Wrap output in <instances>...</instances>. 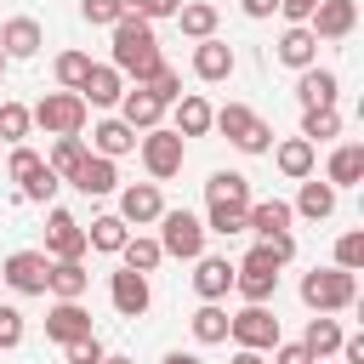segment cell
<instances>
[{
    "mask_svg": "<svg viewBox=\"0 0 364 364\" xmlns=\"http://www.w3.org/2000/svg\"><path fill=\"white\" fill-rule=\"evenodd\" d=\"M108 51H114L108 63H114L125 80H136V85L165 63V57H159V40H154V23L136 17V11H125V17L114 23V46H108Z\"/></svg>",
    "mask_w": 364,
    "mask_h": 364,
    "instance_id": "1",
    "label": "cell"
},
{
    "mask_svg": "<svg viewBox=\"0 0 364 364\" xmlns=\"http://www.w3.org/2000/svg\"><path fill=\"white\" fill-rule=\"evenodd\" d=\"M301 301L313 313H347L358 301V273H341V267H313L301 273Z\"/></svg>",
    "mask_w": 364,
    "mask_h": 364,
    "instance_id": "2",
    "label": "cell"
},
{
    "mask_svg": "<svg viewBox=\"0 0 364 364\" xmlns=\"http://www.w3.org/2000/svg\"><path fill=\"white\" fill-rule=\"evenodd\" d=\"M210 125L239 148V154H267L273 148V125L256 114V108H245V102H228V108H216L210 114Z\"/></svg>",
    "mask_w": 364,
    "mask_h": 364,
    "instance_id": "3",
    "label": "cell"
},
{
    "mask_svg": "<svg viewBox=\"0 0 364 364\" xmlns=\"http://www.w3.org/2000/svg\"><path fill=\"white\" fill-rule=\"evenodd\" d=\"M28 119H34L46 136H80L85 119H91V108L80 102V91H46V97L28 108Z\"/></svg>",
    "mask_w": 364,
    "mask_h": 364,
    "instance_id": "4",
    "label": "cell"
},
{
    "mask_svg": "<svg viewBox=\"0 0 364 364\" xmlns=\"http://www.w3.org/2000/svg\"><path fill=\"white\" fill-rule=\"evenodd\" d=\"M233 290L245 296V307H267V296L279 290V262L267 256V245H250L245 262H233Z\"/></svg>",
    "mask_w": 364,
    "mask_h": 364,
    "instance_id": "5",
    "label": "cell"
},
{
    "mask_svg": "<svg viewBox=\"0 0 364 364\" xmlns=\"http://www.w3.org/2000/svg\"><path fill=\"white\" fill-rule=\"evenodd\" d=\"M136 154H142V171H148L154 182H171V176L182 171V159H188V142H182L171 125H154V131L136 136Z\"/></svg>",
    "mask_w": 364,
    "mask_h": 364,
    "instance_id": "6",
    "label": "cell"
},
{
    "mask_svg": "<svg viewBox=\"0 0 364 364\" xmlns=\"http://www.w3.org/2000/svg\"><path fill=\"white\" fill-rule=\"evenodd\" d=\"M159 250L176 262H199L205 256V222L193 210H165L159 216Z\"/></svg>",
    "mask_w": 364,
    "mask_h": 364,
    "instance_id": "7",
    "label": "cell"
},
{
    "mask_svg": "<svg viewBox=\"0 0 364 364\" xmlns=\"http://www.w3.org/2000/svg\"><path fill=\"white\" fill-rule=\"evenodd\" d=\"M228 336L245 353H273L279 347V318L267 307H239V313H228Z\"/></svg>",
    "mask_w": 364,
    "mask_h": 364,
    "instance_id": "8",
    "label": "cell"
},
{
    "mask_svg": "<svg viewBox=\"0 0 364 364\" xmlns=\"http://www.w3.org/2000/svg\"><path fill=\"white\" fill-rule=\"evenodd\" d=\"M46 256H51V262H85V228H80V216H68L63 205L46 210Z\"/></svg>",
    "mask_w": 364,
    "mask_h": 364,
    "instance_id": "9",
    "label": "cell"
},
{
    "mask_svg": "<svg viewBox=\"0 0 364 364\" xmlns=\"http://www.w3.org/2000/svg\"><path fill=\"white\" fill-rule=\"evenodd\" d=\"M46 273H51V256L46 250H11L0 262V279L17 290V296H46Z\"/></svg>",
    "mask_w": 364,
    "mask_h": 364,
    "instance_id": "10",
    "label": "cell"
},
{
    "mask_svg": "<svg viewBox=\"0 0 364 364\" xmlns=\"http://www.w3.org/2000/svg\"><path fill=\"white\" fill-rule=\"evenodd\" d=\"M125 228H148V222H159L165 216V193H159V182H131V188H119V210H114Z\"/></svg>",
    "mask_w": 364,
    "mask_h": 364,
    "instance_id": "11",
    "label": "cell"
},
{
    "mask_svg": "<svg viewBox=\"0 0 364 364\" xmlns=\"http://www.w3.org/2000/svg\"><path fill=\"white\" fill-rule=\"evenodd\" d=\"M108 301H114V313H125V318H142V313L154 307V290H148V273H131V267H119V273H108Z\"/></svg>",
    "mask_w": 364,
    "mask_h": 364,
    "instance_id": "12",
    "label": "cell"
},
{
    "mask_svg": "<svg viewBox=\"0 0 364 364\" xmlns=\"http://www.w3.org/2000/svg\"><path fill=\"white\" fill-rule=\"evenodd\" d=\"M307 28H313V40H347L358 28V0H318Z\"/></svg>",
    "mask_w": 364,
    "mask_h": 364,
    "instance_id": "13",
    "label": "cell"
},
{
    "mask_svg": "<svg viewBox=\"0 0 364 364\" xmlns=\"http://www.w3.org/2000/svg\"><path fill=\"white\" fill-rule=\"evenodd\" d=\"M233 68H239V57H233V46L228 40H199L193 46V80H205V85H222V80H233Z\"/></svg>",
    "mask_w": 364,
    "mask_h": 364,
    "instance_id": "14",
    "label": "cell"
},
{
    "mask_svg": "<svg viewBox=\"0 0 364 364\" xmlns=\"http://www.w3.org/2000/svg\"><path fill=\"white\" fill-rule=\"evenodd\" d=\"M119 97H125V74L114 63H91V74L80 80V102L85 108H119Z\"/></svg>",
    "mask_w": 364,
    "mask_h": 364,
    "instance_id": "15",
    "label": "cell"
},
{
    "mask_svg": "<svg viewBox=\"0 0 364 364\" xmlns=\"http://www.w3.org/2000/svg\"><path fill=\"white\" fill-rule=\"evenodd\" d=\"M40 46H46V28H40L34 17L0 23V51H6V63H28V57H40Z\"/></svg>",
    "mask_w": 364,
    "mask_h": 364,
    "instance_id": "16",
    "label": "cell"
},
{
    "mask_svg": "<svg viewBox=\"0 0 364 364\" xmlns=\"http://www.w3.org/2000/svg\"><path fill=\"white\" fill-rule=\"evenodd\" d=\"M68 188H80L85 199H102V193H119V171H114V159L85 154V159H80V171L68 176Z\"/></svg>",
    "mask_w": 364,
    "mask_h": 364,
    "instance_id": "17",
    "label": "cell"
},
{
    "mask_svg": "<svg viewBox=\"0 0 364 364\" xmlns=\"http://www.w3.org/2000/svg\"><path fill=\"white\" fill-rule=\"evenodd\" d=\"M290 222H296L290 199H250V210H245V233H256V239L290 233Z\"/></svg>",
    "mask_w": 364,
    "mask_h": 364,
    "instance_id": "18",
    "label": "cell"
},
{
    "mask_svg": "<svg viewBox=\"0 0 364 364\" xmlns=\"http://www.w3.org/2000/svg\"><path fill=\"white\" fill-rule=\"evenodd\" d=\"M80 336H91V313H85L80 301H51V313H46V341L68 347V341H80Z\"/></svg>",
    "mask_w": 364,
    "mask_h": 364,
    "instance_id": "19",
    "label": "cell"
},
{
    "mask_svg": "<svg viewBox=\"0 0 364 364\" xmlns=\"http://www.w3.org/2000/svg\"><path fill=\"white\" fill-rule=\"evenodd\" d=\"M273 57H279L284 68H296V74H301V68H313V63H318V40H313V28H307V23H290V28L279 34Z\"/></svg>",
    "mask_w": 364,
    "mask_h": 364,
    "instance_id": "20",
    "label": "cell"
},
{
    "mask_svg": "<svg viewBox=\"0 0 364 364\" xmlns=\"http://www.w3.org/2000/svg\"><path fill=\"white\" fill-rule=\"evenodd\" d=\"M336 91H341V80H336V68H301L296 74V102L301 108H336Z\"/></svg>",
    "mask_w": 364,
    "mask_h": 364,
    "instance_id": "21",
    "label": "cell"
},
{
    "mask_svg": "<svg viewBox=\"0 0 364 364\" xmlns=\"http://www.w3.org/2000/svg\"><path fill=\"white\" fill-rule=\"evenodd\" d=\"M91 154H102V159H125V154H136V131H131L119 114H108V119L91 125Z\"/></svg>",
    "mask_w": 364,
    "mask_h": 364,
    "instance_id": "22",
    "label": "cell"
},
{
    "mask_svg": "<svg viewBox=\"0 0 364 364\" xmlns=\"http://www.w3.org/2000/svg\"><path fill=\"white\" fill-rule=\"evenodd\" d=\"M273 154V165H279V176H290V182H307L313 176V165H318V148L307 142V136H284L279 148H267Z\"/></svg>",
    "mask_w": 364,
    "mask_h": 364,
    "instance_id": "23",
    "label": "cell"
},
{
    "mask_svg": "<svg viewBox=\"0 0 364 364\" xmlns=\"http://www.w3.org/2000/svg\"><path fill=\"white\" fill-rule=\"evenodd\" d=\"M233 290V262L228 256H199L193 262V296L199 301H222Z\"/></svg>",
    "mask_w": 364,
    "mask_h": 364,
    "instance_id": "24",
    "label": "cell"
},
{
    "mask_svg": "<svg viewBox=\"0 0 364 364\" xmlns=\"http://www.w3.org/2000/svg\"><path fill=\"white\" fill-rule=\"evenodd\" d=\"M324 182L341 193V188H358L364 182V142H341L336 154H330V165H324Z\"/></svg>",
    "mask_w": 364,
    "mask_h": 364,
    "instance_id": "25",
    "label": "cell"
},
{
    "mask_svg": "<svg viewBox=\"0 0 364 364\" xmlns=\"http://www.w3.org/2000/svg\"><path fill=\"white\" fill-rule=\"evenodd\" d=\"M119 119H125L131 131H154V125L165 119V102H154L142 85H125V97H119Z\"/></svg>",
    "mask_w": 364,
    "mask_h": 364,
    "instance_id": "26",
    "label": "cell"
},
{
    "mask_svg": "<svg viewBox=\"0 0 364 364\" xmlns=\"http://www.w3.org/2000/svg\"><path fill=\"white\" fill-rule=\"evenodd\" d=\"M171 108H176V125H171V131H176L182 142H188V136H205V131H210V114H216V108H210V102H205L199 91H182V97H176Z\"/></svg>",
    "mask_w": 364,
    "mask_h": 364,
    "instance_id": "27",
    "label": "cell"
},
{
    "mask_svg": "<svg viewBox=\"0 0 364 364\" xmlns=\"http://www.w3.org/2000/svg\"><path fill=\"white\" fill-rule=\"evenodd\" d=\"M205 205H250V176L245 171H210L205 176Z\"/></svg>",
    "mask_w": 364,
    "mask_h": 364,
    "instance_id": "28",
    "label": "cell"
},
{
    "mask_svg": "<svg viewBox=\"0 0 364 364\" xmlns=\"http://www.w3.org/2000/svg\"><path fill=\"white\" fill-rule=\"evenodd\" d=\"M290 210H296V216H307V222H330V216H336V188H330V182H318V176H307Z\"/></svg>",
    "mask_w": 364,
    "mask_h": 364,
    "instance_id": "29",
    "label": "cell"
},
{
    "mask_svg": "<svg viewBox=\"0 0 364 364\" xmlns=\"http://www.w3.org/2000/svg\"><path fill=\"white\" fill-rule=\"evenodd\" d=\"M46 290H51L57 301H80V296L91 290V273H85V262H51V273H46Z\"/></svg>",
    "mask_w": 364,
    "mask_h": 364,
    "instance_id": "30",
    "label": "cell"
},
{
    "mask_svg": "<svg viewBox=\"0 0 364 364\" xmlns=\"http://www.w3.org/2000/svg\"><path fill=\"white\" fill-rule=\"evenodd\" d=\"M341 336H347V330H341L330 313H313V318H307V336H301V347L313 353V364H324V358L341 347Z\"/></svg>",
    "mask_w": 364,
    "mask_h": 364,
    "instance_id": "31",
    "label": "cell"
},
{
    "mask_svg": "<svg viewBox=\"0 0 364 364\" xmlns=\"http://www.w3.org/2000/svg\"><path fill=\"white\" fill-rule=\"evenodd\" d=\"M176 23H182V34L199 46V40H210L216 34V23H222V11L210 6V0H182V11H176Z\"/></svg>",
    "mask_w": 364,
    "mask_h": 364,
    "instance_id": "32",
    "label": "cell"
},
{
    "mask_svg": "<svg viewBox=\"0 0 364 364\" xmlns=\"http://www.w3.org/2000/svg\"><path fill=\"white\" fill-rule=\"evenodd\" d=\"M125 239H131V228L119 216H91V228H85V250H102V256H119Z\"/></svg>",
    "mask_w": 364,
    "mask_h": 364,
    "instance_id": "33",
    "label": "cell"
},
{
    "mask_svg": "<svg viewBox=\"0 0 364 364\" xmlns=\"http://www.w3.org/2000/svg\"><path fill=\"white\" fill-rule=\"evenodd\" d=\"M188 324H193V341H199V347L228 341V307H222V301H199V313H193Z\"/></svg>",
    "mask_w": 364,
    "mask_h": 364,
    "instance_id": "34",
    "label": "cell"
},
{
    "mask_svg": "<svg viewBox=\"0 0 364 364\" xmlns=\"http://www.w3.org/2000/svg\"><path fill=\"white\" fill-rule=\"evenodd\" d=\"M91 148H85V136H57L51 142V154H46V165H51V176L57 182H68L74 171H80V159H85Z\"/></svg>",
    "mask_w": 364,
    "mask_h": 364,
    "instance_id": "35",
    "label": "cell"
},
{
    "mask_svg": "<svg viewBox=\"0 0 364 364\" xmlns=\"http://www.w3.org/2000/svg\"><path fill=\"white\" fill-rule=\"evenodd\" d=\"M119 262H125L131 273H154V267L165 262V250H159V239H142V233H131V239H125V250H119Z\"/></svg>",
    "mask_w": 364,
    "mask_h": 364,
    "instance_id": "36",
    "label": "cell"
},
{
    "mask_svg": "<svg viewBox=\"0 0 364 364\" xmlns=\"http://www.w3.org/2000/svg\"><path fill=\"white\" fill-rule=\"evenodd\" d=\"M301 136L318 148V142H330V136H341V114L336 108H301Z\"/></svg>",
    "mask_w": 364,
    "mask_h": 364,
    "instance_id": "37",
    "label": "cell"
},
{
    "mask_svg": "<svg viewBox=\"0 0 364 364\" xmlns=\"http://www.w3.org/2000/svg\"><path fill=\"white\" fill-rule=\"evenodd\" d=\"M51 74H57V85H63V91H80V80L91 74V57H85V51H57Z\"/></svg>",
    "mask_w": 364,
    "mask_h": 364,
    "instance_id": "38",
    "label": "cell"
},
{
    "mask_svg": "<svg viewBox=\"0 0 364 364\" xmlns=\"http://www.w3.org/2000/svg\"><path fill=\"white\" fill-rule=\"evenodd\" d=\"M142 91H148V97H154V102H165V108H171V102H176V97H182V74H176V68H171V63H159V68H154V74H148V80H142Z\"/></svg>",
    "mask_w": 364,
    "mask_h": 364,
    "instance_id": "39",
    "label": "cell"
},
{
    "mask_svg": "<svg viewBox=\"0 0 364 364\" xmlns=\"http://www.w3.org/2000/svg\"><path fill=\"white\" fill-rule=\"evenodd\" d=\"M245 210H250V205H245ZM245 210H239V205H205L199 222H205V233H222V239H228V233H245Z\"/></svg>",
    "mask_w": 364,
    "mask_h": 364,
    "instance_id": "40",
    "label": "cell"
},
{
    "mask_svg": "<svg viewBox=\"0 0 364 364\" xmlns=\"http://www.w3.org/2000/svg\"><path fill=\"white\" fill-rule=\"evenodd\" d=\"M28 131H34L28 108H23V102H0V142H11V148H17Z\"/></svg>",
    "mask_w": 364,
    "mask_h": 364,
    "instance_id": "41",
    "label": "cell"
},
{
    "mask_svg": "<svg viewBox=\"0 0 364 364\" xmlns=\"http://www.w3.org/2000/svg\"><path fill=\"white\" fill-rule=\"evenodd\" d=\"M57 188H63V182L51 176V165H40V171L17 188V199H28V205H51V199H57Z\"/></svg>",
    "mask_w": 364,
    "mask_h": 364,
    "instance_id": "42",
    "label": "cell"
},
{
    "mask_svg": "<svg viewBox=\"0 0 364 364\" xmlns=\"http://www.w3.org/2000/svg\"><path fill=\"white\" fill-rule=\"evenodd\" d=\"M23 336H28V318H23V307H11V301H0V353H11V347H23Z\"/></svg>",
    "mask_w": 364,
    "mask_h": 364,
    "instance_id": "43",
    "label": "cell"
},
{
    "mask_svg": "<svg viewBox=\"0 0 364 364\" xmlns=\"http://www.w3.org/2000/svg\"><path fill=\"white\" fill-rule=\"evenodd\" d=\"M330 267H341V273H358V267H364V233H358V228L336 239V262H330Z\"/></svg>",
    "mask_w": 364,
    "mask_h": 364,
    "instance_id": "44",
    "label": "cell"
},
{
    "mask_svg": "<svg viewBox=\"0 0 364 364\" xmlns=\"http://www.w3.org/2000/svg\"><path fill=\"white\" fill-rule=\"evenodd\" d=\"M80 17L97 23V28H114L125 17V0H80Z\"/></svg>",
    "mask_w": 364,
    "mask_h": 364,
    "instance_id": "45",
    "label": "cell"
},
{
    "mask_svg": "<svg viewBox=\"0 0 364 364\" xmlns=\"http://www.w3.org/2000/svg\"><path fill=\"white\" fill-rule=\"evenodd\" d=\"M40 165H46V159H40L34 148H23V142H17V148H11V159H6V176H11L17 188H23V182H28V176H34Z\"/></svg>",
    "mask_w": 364,
    "mask_h": 364,
    "instance_id": "46",
    "label": "cell"
},
{
    "mask_svg": "<svg viewBox=\"0 0 364 364\" xmlns=\"http://www.w3.org/2000/svg\"><path fill=\"white\" fill-rule=\"evenodd\" d=\"M63 353H68V364H102V358H108V347L97 341V330H91V336H80V341H68Z\"/></svg>",
    "mask_w": 364,
    "mask_h": 364,
    "instance_id": "47",
    "label": "cell"
},
{
    "mask_svg": "<svg viewBox=\"0 0 364 364\" xmlns=\"http://www.w3.org/2000/svg\"><path fill=\"white\" fill-rule=\"evenodd\" d=\"M125 11H136V17H148V23H159V17H176V11H182V0H131Z\"/></svg>",
    "mask_w": 364,
    "mask_h": 364,
    "instance_id": "48",
    "label": "cell"
},
{
    "mask_svg": "<svg viewBox=\"0 0 364 364\" xmlns=\"http://www.w3.org/2000/svg\"><path fill=\"white\" fill-rule=\"evenodd\" d=\"M256 245H267V256H273L279 267H284V262L296 256V233H273V239H256Z\"/></svg>",
    "mask_w": 364,
    "mask_h": 364,
    "instance_id": "49",
    "label": "cell"
},
{
    "mask_svg": "<svg viewBox=\"0 0 364 364\" xmlns=\"http://www.w3.org/2000/svg\"><path fill=\"white\" fill-rule=\"evenodd\" d=\"M273 364H313V353H307L301 341H279V347H273Z\"/></svg>",
    "mask_w": 364,
    "mask_h": 364,
    "instance_id": "50",
    "label": "cell"
},
{
    "mask_svg": "<svg viewBox=\"0 0 364 364\" xmlns=\"http://www.w3.org/2000/svg\"><path fill=\"white\" fill-rule=\"evenodd\" d=\"M313 6H318V0H279V17H290V23H307V17H313Z\"/></svg>",
    "mask_w": 364,
    "mask_h": 364,
    "instance_id": "51",
    "label": "cell"
},
{
    "mask_svg": "<svg viewBox=\"0 0 364 364\" xmlns=\"http://www.w3.org/2000/svg\"><path fill=\"white\" fill-rule=\"evenodd\" d=\"M347 364H364V336H341V347H336Z\"/></svg>",
    "mask_w": 364,
    "mask_h": 364,
    "instance_id": "52",
    "label": "cell"
},
{
    "mask_svg": "<svg viewBox=\"0 0 364 364\" xmlns=\"http://www.w3.org/2000/svg\"><path fill=\"white\" fill-rule=\"evenodd\" d=\"M239 11L262 23V17H273V11H279V0H239Z\"/></svg>",
    "mask_w": 364,
    "mask_h": 364,
    "instance_id": "53",
    "label": "cell"
},
{
    "mask_svg": "<svg viewBox=\"0 0 364 364\" xmlns=\"http://www.w3.org/2000/svg\"><path fill=\"white\" fill-rule=\"evenodd\" d=\"M159 364H205V358H199V353H182V347H176V353H165Z\"/></svg>",
    "mask_w": 364,
    "mask_h": 364,
    "instance_id": "54",
    "label": "cell"
},
{
    "mask_svg": "<svg viewBox=\"0 0 364 364\" xmlns=\"http://www.w3.org/2000/svg\"><path fill=\"white\" fill-rule=\"evenodd\" d=\"M228 364H267V358H262V353H245V347H239V353H233Z\"/></svg>",
    "mask_w": 364,
    "mask_h": 364,
    "instance_id": "55",
    "label": "cell"
},
{
    "mask_svg": "<svg viewBox=\"0 0 364 364\" xmlns=\"http://www.w3.org/2000/svg\"><path fill=\"white\" fill-rule=\"evenodd\" d=\"M102 364H136V358H125V353H108V358H102Z\"/></svg>",
    "mask_w": 364,
    "mask_h": 364,
    "instance_id": "56",
    "label": "cell"
},
{
    "mask_svg": "<svg viewBox=\"0 0 364 364\" xmlns=\"http://www.w3.org/2000/svg\"><path fill=\"white\" fill-rule=\"evenodd\" d=\"M0 80H6V51H0Z\"/></svg>",
    "mask_w": 364,
    "mask_h": 364,
    "instance_id": "57",
    "label": "cell"
}]
</instances>
